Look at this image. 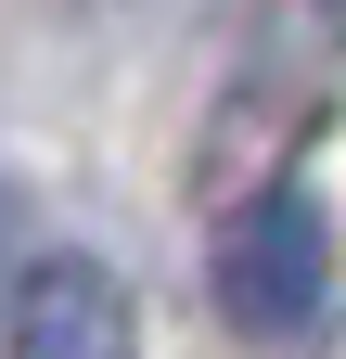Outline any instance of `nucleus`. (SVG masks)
Listing matches in <instances>:
<instances>
[{
  "label": "nucleus",
  "mask_w": 346,
  "mask_h": 359,
  "mask_svg": "<svg viewBox=\"0 0 346 359\" xmlns=\"http://www.w3.org/2000/svg\"><path fill=\"white\" fill-rule=\"evenodd\" d=\"M0 359H141V295L103 257H26L13 308H0Z\"/></svg>",
  "instance_id": "f03ea898"
},
{
  "label": "nucleus",
  "mask_w": 346,
  "mask_h": 359,
  "mask_svg": "<svg viewBox=\"0 0 346 359\" xmlns=\"http://www.w3.org/2000/svg\"><path fill=\"white\" fill-rule=\"evenodd\" d=\"M321 26H333V39H346V0H321Z\"/></svg>",
  "instance_id": "20e7f679"
},
{
  "label": "nucleus",
  "mask_w": 346,
  "mask_h": 359,
  "mask_svg": "<svg viewBox=\"0 0 346 359\" xmlns=\"http://www.w3.org/2000/svg\"><path fill=\"white\" fill-rule=\"evenodd\" d=\"M219 321L256 346H308L333 321V218L308 180H270V193L231 205L219 231Z\"/></svg>",
  "instance_id": "f257e3e1"
},
{
  "label": "nucleus",
  "mask_w": 346,
  "mask_h": 359,
  "mask_svg": "<svg viewBox=\"0 0 346 359\" xmlns=\"http://www.w3.org/2000/svg\"><path fill=\"white\" fill-rule=\"evenodd\" d=\"M13 283H26V193L0 180V308H13Z\"/></svg>",
  "instance_id": "7ed1b4c3"
}]
</instances>
